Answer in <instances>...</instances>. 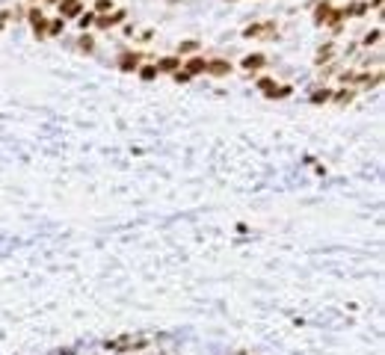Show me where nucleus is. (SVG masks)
Wrapping results in <instances>:
<instances>
[{"mask_svg": "<svg viewBox=\"0 0 385 355\" xmlns=\"http://www.w3.org/2000/svg\"><path fill=\"white\" fill-rule=\"evenodd\" d=\"M332 47H335V44H326V47H323V50L317 53V62H323V59H329V56H332Z\"/></svg>", "mask_w": 385, "mask_h": 355, "instance_id": "nucleus-13", "label": "nucleus"}, {"mask_svg": "<svg viewBox=\"0 0 385 355\" xmlns=\"http://www.w3.org/2000/svg\"><path fill=\"white\" fill-rule=\"evenodd\" d=\"M178 50H181V53H193V50H199V41H181Z\"/></svg>", "mask_w": 385, "mask_h": 355, "instance_id": "nucleus-9", "label": "nucleus"}, {"mask_svg": "<svg viewBox=\"0 0 385 355\" xmlns=\"http://www.w3.org/2000/svg\"><path fill=\"white\" fill-rule=\"evenodd\" d=\"M205 71V59H190L187 62V74H202Z\"/></svg>", "mask_w": 385, "mask_h": 355, "instance_id": "nucleus-5", "label": "nucleus"}, {"mask_svg": "<svg viewBox=\"0 0 385 355\" xmlns=\"http://www.w3.org/2000/svg\"><path fill=\"white\" fill-rule=\"evenodd\" d=\"M95 24V12H86V15H80V30H86V27H92Z\"/></svg>", "mask_w": 385, "mask_h": 355, "instance_id": "nucleus-7", "label": "nucleus"}, {"mask_svg": "<svg viewBox=\"0 0 385 355\" xmlns=\"http://www.w3.org/2000/svg\"><path fill=\"white\" fill-rule=\"evenodd\" d=\"M30 21H33V33H36L39 39H42V36H47V27H44L47 21H44V15H42V12H36V9H33V12H30Z\"/></svg>", "mask_w": 385, "mask_h": 355, "instance_id": "nucleus-3", "label": "nucleus"}, {"mask_svg": "<svg viewBox=\"0 0 385 355\" xmlns=\"http://www.w3.org/2000/svg\"><path fill=\"white\" fill-rule=\"evenodd\" d=\"M160 68H178V59H175V56H169V59H160V62H157V71H160Z\"/></svg>", "mask_w": 385, "mask_h": 355, "instance_id": "nucleus-10", "label": "nucleus"}, {"mask_svg": "<svg viewBox=\"0 0 385 355\" xmlns=\"http://www.w3.org/2000/svg\"><path fill=\"white\" fill-rule=\"evenodd\" d=\"M122 18H125V12H122V9H119L116 15H101V18H98V27H101V30H110V27H113L116 21H122Z\"/></svg>", "mask_w": 385, "mask_h": 355, "instance_id": "nucleus-4", "label": "nucleus"}, {"mask_svg": "<svg viewBox=\"0 0 385 355\" xmlns=\"http://www.w3.org/2000/svg\"><path fill=\"white\" fill-rule=\"evenodd\" d=\"M83 6H86V0H62V18H74V15H80Z\"/></svg>", "mask_w": 385, "mask_h": 355, "instance_id": "nucleus-2", "label": "nucleus"}, {"mask_svg": "<svg viewBox=\"0 0 385 355\" xmlns=\"http://www.w3.org/2000/svg\"><path fill=\"white\" fill-rule=\"evenodd\" d=\"M261 89H270V80H261ZM285 92H288V89H276L273 98H285Z\"/></svg>", "mask_w": 385, "mask_h": 355, "instance_id": "nucleus-12", "label": "nucleus"}, {"mask_svg": "<svg viewBox=\"0 0 385 355\" xmlns=\"http://www.w3.org/2000/svg\"><path fill=\"white\" fill-rule=\"evenodd\" d=\"M329 95H332L329 89H323V92H311V101H314V104H320V101H329Z\"/></svg>", "mask_w": 385, "mask_h": 355, "instance_id": "nucleus-11", "label": "nucleus"}, {"mask_svg": "<svg viewBox=\"0 0 385 355\" xmlns=\"http://www.w3.org/2000/svg\"><path fill=\"white\" fill-rule=\"evenodd\" d=\"M47 3H59V0H47Z\"/></svg>", "mask_w": 385, "mask_h": 355, "instance_id": "nucleus-17", "label": "nucleus"}, {"mask_svg": "<svg viewBox=\"0 0 385 355\" xmlns=\"http://www.w3.org/2000/svg\"><path fill=\"white\" fill-rule=\"evenodd\" d=\"M154 74H157V68H142V77H145V80H151Z\"/></svg>", "mask_w": 385, "mask_h": 355, "instance_id": "nucleus-16", "label": "nucleus"}, {"mask_svg": "<svg viewBox=\"0 0 385 355\" xmlns=\"http://www.w3.org/2000/svg\"><path fill=\"white\" fill-rule=\"evenodd\" d=\"M205 71L214 74V77H222V74L231 71V62H225V59H211V62H205Z\"/></svg>", "mask_w": 385, "mask_h": 355, "instance_id": "nucleus-1", "label": "nucleus"}, {"mask_svg": "<svg viewBox=\"0 0 385 355\" xmlns=\"http://www.w3.org/2000/svg\"><path fill=\"white\" fill-rule=\"evenodd\" d=\"M107 9H113V0H98L95 3V12H107Z\"/></svg>", "mask_w": 385, "mask_h": 355, "instance_id": "nucleus-14", "label": "nucleus"}, {"mask_svg": "<svg viewBox=\"0 0 385 355\" xmlns=\"http://www.w3.org/2000/svg\"><path fill=\"white\" fill-rule=\"evenodd\" d=\"M65 24H62V18H56V21H50V30H47V36H59V30H62Z\"/></svg>", "mask_w": 385, "mask_h": 355, "instance_id": "nucleus-8", "label": "nucleus"}, {"mask_svg": "<svg viewBox=\"0 0 385 355\" xmlns=\"http://www.w3.org/2000/svg\"><path fill=\"white\" fill-rule=\"evenodd\" d=\"M243 65H246V68H261V65H264V56H246Z\"/></svg>", "mask_w": 385, "mask_h": 355, "instance_id": "nucleus-6", "label": "nucleus"}, {"mask_svg": "<svg viewBox=\"0 0 385 355\" xmlns=\"http://www.w3.org/2000/svg\"><path fill=\"white\" fill-rule=\"evenodd\" d=\"M80 47H83V50H92V39H89V36H86V39H80Z\"/></svg>", "mask_w": 385, "mask_h": 355, "instance_id": "nucleus-15", "label": "nucleus"}]
</instances>
